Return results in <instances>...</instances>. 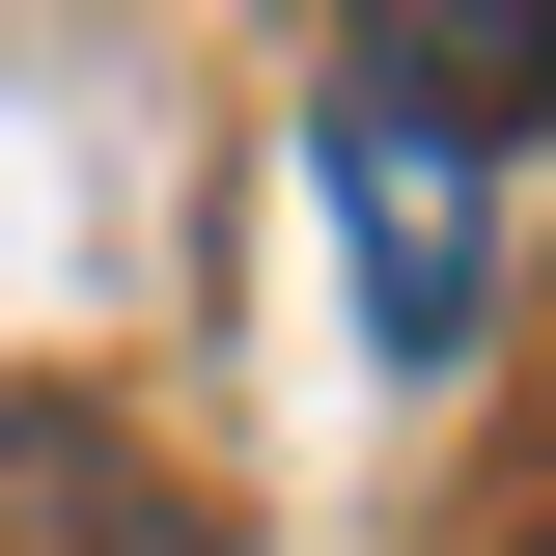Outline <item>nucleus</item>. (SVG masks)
<instances>
[{
  "instance_id": "nucleus-1",
  "label": "nucleus",
  "mask_w": 556,
  "mask_h": 556,
  "mask_svg": "<svg viewBox=\"0 0 556 556\" xmlns=\"http://www.w3.org/2000/svg\"><path fill=\"white\" fill-rule=\"evenodd\" d=\"M306 167H334V223H362V334H390V362H473V306H501V139L334 28V84H306Z\"/></svg>"
},
{
  "instance_id": "nucleus-2",
  "label": "nucleus",
  "mask_w": 556,
  "mask_h": 556,
  "mask_svg": "<svg viewBox=\"0 0 556 556\" xmlns=\"http://www.w3.org/2000/svg\"><path fill=\"white\" fill-rule=\"evenodd\" d=\"M0 556H195V501L139 473L84 390H0Z\"/></svg>"
}]
</instances>
